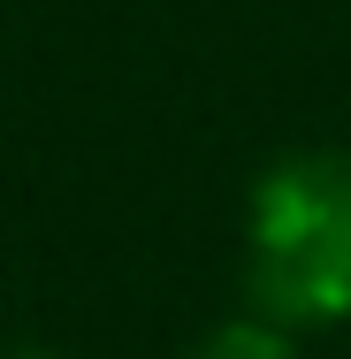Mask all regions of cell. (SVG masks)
<instances>
[{
  "mask_svg": "<svg viewBox=\"0 0 351 359\" xmlns=\"http://www.w3.org/2000/svg\"><path fill=\"white\" fill-rule=\"evenodd\" d=\"M245 290L282 329L351 313V153H290L252 184Z\"/></svg>",
  "mask_w": 351,
  "mask_h": 359,
  "instance_id": "obj_1",
  "label": "cell"
},
{
  "mask_svg": "<svg viewBox=\"0 0 351 359\" xmlns=\"http://www.w3.org/2000/svg\"><path fill=\"white\" fill-rule=\"evenodd\" d=\"M191 359H298V344H290L282 321L260 313V321H221V329H207Z\"/></svg>",
  "mask_w": 351,
  "mask_h": 359,
  "instance_id": "obj_2",
  "label": "cell"
}]
</instances>
